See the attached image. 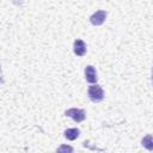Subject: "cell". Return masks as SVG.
<instances>
[{"label":"cell","instance_id":"3957f363","mask_svg":"<svg viewBox=\"0 0 153 153\" xmlns=\"http://www.w3.org/2000/svg\"><path fill=\"white\" fill-rule=\"evenodd\" d=\"M106 19V12L104 10H99V11H96L91 17H90V22L92 25H96V26H99L102 25Z\"/></svg>","mask_w":153,"mask_h":153},{"label":"cell","instance_id":"7a4b0ae2","mask_svg":"<svg viewBox=\"0 0 153 153\" xmlns=\"http://www.w3.org/2000/svg\"><path fill=\"white\" fill-rule=\"evenodd\" d=\"M65 116H68L71 118H73L76 123H80L85 120L86 117V114L82 109H78V108H71L68 110L65 111Z\"/></svg>","mask_w":153,"mask_h":153},{"label":"cell","instance_id":"277c9868","mask_svg":"<svg viewBox=\"0 0 153 153\" xmlns=\"http://www.w3.org/2000/svg\"><path fill=\"white\" fill-rule=\"evenodd\" d=\"M73 51L76 56H84L86 54V44L82 39H75L73 43Z\"/></svg>","mask_w":153,"mask_h":153},{"label":"cell","instance_id":"ba28073f","mask_svg":"<svg viewBox=\"0 0 153 153\" xmlns=\"http://www.w3.org/2000/svg\"><path fill=\"white\" fill-rule=\"evenodd\" d=\"M62 151H67V152H73V148L69 146H61L60 148H57V152H62Z\"/></svg>","mask_w":153,"mask_h":153},{"label":"cell","instance_id":"5b68a950","mask_svg":"<svg viewBox=\"0 0 153 153\" xmlns=\"http://www.w3.org/2000/svg\"><path fill=\"white\" fill-rule=\"evenodd\" d=\"M85 78H86V81L90 82V84L97 82L98 76H97V72H96L93 66H87L85 68Z\"/></svg>","mask_w":153,"mask_h":153},{"label":"cell","instance_id":"8992f818","mask_svg":"<svg viewBox=\"0 0 153 153\" xmlns=\"http://www.w3.org/2000/svg\"><path fill=\"white\" fill-rule=\"evenodd\" d=\"M63 134H65V137H66L67 140L73 141V140H75L76 137H79L80 130H79L78 128H69V129H66Z\"/></svg>","mask_w":153,"mask_h":153},{"label":"cell","instance_id":"52a82bcc","mask_svg":"<svg viewBox=\"0 0 153 153\" xmlns=\"http://www.w3.org/2000/svg\"><path fill=\"white\" fill-rule=\"evenodd\" d=\"M142 146L146 147L148 151H152L153 149V140H152V135H146L143 139H142Z\"/></svg>","mask_w":153,"mask_h":153},{"label":"cell","instance_id":"6da1fadb","mask_svg":"<svg viewBox=\"0 0 153 153\" xmlns=\"http://www.w3.org/2000/svg\"><path fill=\"white\" fill-rule=\"evenodd\" d=\"M87 96L92 102L99 103V102H102L104 99V91H103L100 85H97V84L96 85H91L88 87V90H87Z\"/></svg>","mask_w":153,"mask_h":153}]
</instances>
